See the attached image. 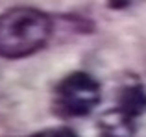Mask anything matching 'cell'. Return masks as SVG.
I'll use <instances>...</instances> for the list:
<instances>
[{"label": "cell", "mask_w": 146, "mask_h": 137, "mask_svg": "<svg viewBox=\"0 0 146 137\" xmlns=\"http://www.w3.org/2000/svg\"><path fill=\"white\" fill-rule=\"evenodd\" d=\"M52 19L30 6L9 7L0 13V58L21 59L39 52L52 35Z\"/></svg>", "instance_id": "6da1fadb"}, {"label": "cell", "mask_w": 146, "mask_h": 137, "mask_svg": "<svg viewBox=\"0 0 146 137\" xmlns=\"http://www.w3.org/2000/svg\"><path fill=\"white\" fill-rule=\"evenodd\" d=\"M102 89L100 83L87 72H70L65 76L54 91L52 109L57 117L78 119L94 111L100 104Z\"/></svg>", "instance_id": "7a4b0ae2"}, {"label": "cell", "mask_w": 146, "mask_h": 137, "mask_svg": "<svg viewBox=\"0 0 146 137\" xmlns=\"http://www.w3.org/2000/svg\"><path fill=\"white\" fill-rule=\"evenodd\" d=\"M117 109L133 120L146 113V87L137 80L122 83L117 94Z\"/></svg>", "instance_id": "3957f363"}, {"label": "cell", "mask_w": 146, "mask_h": 137, "mask_svg": "<svg viewBox=\"0 0 146 137\" xmlns=\"http://www.w3.org/2000/svg\"><path fill=\"white\" fill-rule=\"evenodd\" d=\"M100 137H135V120L117 108L100 117Z\"/></svg>", "instance_id": "277c9868"}, {"label": "cell", "mask_w": 146, "mask_h": 137, "mask_svg": "<svg viewBox=\"0 0 146 137\" xmlns=\"http://www.w3.org/2000/svg\"><path fill=\"white\" fill-rule=\"evenodd\" d=\"M28 137H80V135L72 132L70 128H46V130H41Z\"/></svg>", "instance_id": "5b68a950"}, {"label": "cell", "mask_w": 146, "mask_h": 137, "mask_svg": "<svg viewBox=\"0 0 146 137\" xmlns=\"http://www.w3.org/2000/svg\"><path fill=\"white\" fill-rule=\"evenodd\" d=\"M129 4H131V0H107L109 9H126Z\"/></svg>", "instance_id": "8992f818"}]
</instances>
